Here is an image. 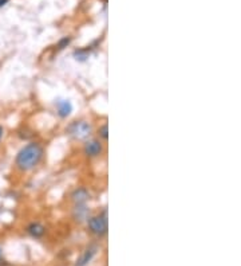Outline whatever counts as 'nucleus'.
Instances as JSON below:
<instances>
[{
    "label": "nucleus",
    "instance_id": "4468645a",
    "mask_svg": "<svg viewBox=\"0 0 241 266\" xmlns=\"http://www.w3.org/2000/svg\"><path fill=\"white\" fill-rule=\"evenodd\" d=\"M0 261H1V247H0Z\"/></svg>",
    "mask_w": 241,
    "mask_h": 266
},
{
    "label": "nucleus",
    "instance_id": "6e6552de",
    "mask_svg": "<svg viewBox=\"0 0 241 266\" xmlns=\"http://www.w3.org/2000/svg\"><path fill=\"white\" fill-rule=\"evenodd\" d=\"M73 218L79 223L87 222V219L90 218V208L87 207V205H74Z\"/></svg>",
    "mask_w": 241,
    "mask_h": 266
},
{
    "label": "nucleus",
    "instance_id": "20e7f679",
    "mask_svg": "<svg viewBox=\"0 0 241 266\" xmlns=\"http://www.w3.org/2000/svg\"><path fill=\"white\" fill-rule=\"evenodd\" d=\"M105 151L103 143L99 139H91V140H86L85 145H83V153L85 156L89 159L99 158Z\"/></svg>",
    "mask_w": 241,
    "mask_h": 266
},
{
    "label": "nucleus",
    "instance_id": "1a4fd4ad",
    "mask_svg": "<svg viewBox=\"0 0 241 266\" xmlns=\"http://www.w3.org/2000/svg\"><path fill=\"white\" fill-rule=\"evenodd\" d=\"M26 231L31 238L40 239L43 238L44 234H46V227H44L40 222H31L27 226Z\"/></svg>",
    "mask_w": 241,
    "mask_h": 266
},
{
    "label": "nucleus",
    "instance_id": "ddd939ff",
    "mask_svg": "<svg viewBox=\"0 0 241 266\" xmlns=\"http://www.w3.org/2000/svg\"><path fill=\"white\" fill-rule=\"evenodd\" d=\"M8 1H10V0H0V8H1V7H4Z\"/></svg>",
    "mask_w": 241,
    "mask_h": 266
},
{
    "label": "nucleus",
    "instance_id": "423d86ee",
    "mask_svg": "<svg viewBox=\"0 0 241 266\" xmlns=\"http://www.w3.org/2000/svg\"><path fill=\"white\" fill-rule=\"evenodd\" d=\"M90 191L86 187H76L73 192H71V201L74 205H86L87 201H90Z\"/></svg>",
    "mask_w": 241,
    "mask_h": 266
},
{
    "label": "nucleus",
    "instance_id": "7ed1b4c3",
    "mask_svg": "<svg viewBox=\"0 0 241 266\" xmlns=\"http://www.w3.org/2000/svg\"><path fill=\"white\" fill-rule=\"evenodd\" d=\"M67 135L74 137L76 140H87L91 136L93 132V126L89 124L85 120H79V121H73L69 126L66 128Z\"/></svg>",
    "mask_w": 241,
    "mask_h": 266
},
{
    "label": "nucleus",
    "instance_id": "f8f14e48",
    "mask_svg": "<svg viewBox=\"0 0 241 266\" xmlns=\"http://www.w3.org/2000/svg\"><path fill=\"white\" fill-rule=\"evenodd\" d=\"M3 136H4V128H3V126L0 125V142H1Z\"/></svg>",
    "mask_w": 241,
    "mask_h": 266
},
{
    "label": "nucleus",
    "instance_id": "0eeeda50",
    "mask_svg": "<svg viewBox=\"0 0 241 266\" xmlns=\"http://www.w3.org/2000/svg\"><path fill=\"white\" fill-rule=\"evenodd\" d=\"M55 106H56V113L60 119H67L71 116L73 110H74V106H73V102L70 100H58L55 102Z\"/></svg>",
    "mask_w": 241,
    "mask_h": 266
},
{
    "label": "nucleus",
    "instance_id": "39448f33",
    "mask_svg": "<svg viewBox=\"0 0 241 266\" xmlns=\"http://www.w3.org/2000/svg\"><path fill=\"white\" fill-rule=\"evenodd\" d=\"M96 251H98V246H95V245H91V246H89V247H86V249L82 251V254H80L79 258L76 260L75 266L89 265L91 261L94 260V257L96 255Z\"/></svg>",
    "mask_w": 241,
    "mask_h": 266
},
{
    "label": "nucleus",
    "instance_id": "9d476101",
    "mask_svg": "<svg viewBox=\"0 0 241 266\" xmlns=\"http://www.w3.org/2000/svg\"><path fill=\"white\" fill-rule=\"evenodd\" d=\"M98 139L101 142H107V139H109V126H107V124H102L98 128Z\"/></svg>",
    "mask_w": 241,
    "mask_h": 266
},
{
    "label": "nucleus",
    "instance_id": "f03ea898",
    "mask_svg": "<svg viewBox=\"0 0 241 266\" xmlns=\"http://www.w3.org/2000/svg\"><path fill=\"white\" fill-rule=\"evenodd\" d=\"M87 227L91 234H94L95 237H103L106 235L107 230H109V223H107V211L103 210L99 214L95 215H90L87 219Z\"/></svg>",
    "mask_w": 241,
    "mask_h": 266
},
{
    "label": "nucleus",
    "instance_id": "f257e3e1",
    "mask_svg": "<svg viewBox=\"0 0 241 266\" xmlns=\"http://www.w3.org/2000/svg\"><path fill=\"white\" fill-rule=\"evenodd\" d=\"M44 156V148L40 143L32 142L21 148L19 152L16 153L15 165L16 168L21 172H28L35 167L39 165Z\"/></svg>",
    "mask_w": 241,
    "mask_h": 266
},
{
    "label": "nucleus",
    "instance_id": "9b49d317",
    "mask_svg": "<svg viewBox=\"0 0 241 266\" xmlns=\"http://www.w3.org/2000/svg\"><path fill=\"white\" fill-rule=\"evenodd\" d=\"M73 42V38L71 37H64V38L59 39V42L56 43V51H62V50H64L67 46H70V43Z\"/></svg>",
    "mask_w": 241,
    "mask_h": 266
}]
</instances>
